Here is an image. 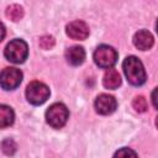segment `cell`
I'll return each instance as SVG.
<instances>
[{
	"label": "cell",
	"instance_id": "16",
	"mask_svg": "<svg viewBox=\"0 0 158 158\" xmlns=\"http://www.w3.org/2000/svg\"><path fill=\"white\" fill-rule=\"evenodd\" d=\"M114 158H138L136 152L131 148H121L118 149L115 154H114Z\"/></svg>",
	"mask_w": 158,
	"mask_h": 158
},
{
	"label": "cell",
	"instance_id": "10",
	"mask_svg": "<svg viewBox=\"0 0 158 158\" xmlns=\"http://www.w3.org/2000/svg\"><path fill=\"white\" fill-rule=\"evenodd\" d=\"M65 59L72 65H80L85 59V51L81 46H72L65 51Z\"/></svg>",
	"mask_w": 158,
	"mask_h": 158
},
{
	"label": "cell",
	"instance_id": "18",
	"mask_svg": "<svg viewBox=\"0 0 158 158\" xmlns=\"http://www.w3.org/2000/svg\"><path fill=\"white\" fill-rule=\"evenodd\" d=\"M5 33H6V31H5V26L2 25V22H0V42L4 40Z\"/></svg>",
	"mask_w": 158,
	"mask_h": 158
},
{
	"label": "cell",
	"instance_id": "1",
	"mask_svg": "<svg viewBox=\"0 0 158 158\" xmlns=\"http://www.w3.org/2000/svg\"><path fill=\"white\" fill-rule=\"evenodd\" d=\"M122 69L125 72V75L128 80L130 84L138 86L144 84L146 81V70L142 64V62L135 57V56H128L123 63H122Z\"/></svg>",
	"mask_w": 158,
	"mask_h": 158
},
{
	"label": "cell",
	"instance_id": "15",
	"mask_svg": "<svg viewBox=\"0 0 158 158\" xmlns=\"http://www.w3.org/2000/svg\"><path fill=\"white\" fill-rule=\"evenodd\" d=\"M132 106H133V109H135L137 112H144V111H147V107H148L146 99H144L143 96H141V95H139V96H136V98L133 99Z\"/></svg>",
	"mask_w": 158,
	"mask_h": 158
},
{
	"label": "cell",
	"instance_id": "9",
	"mask_svg": "<svg viewBox=\"0 0 158 158\" xmlns=\"http://www.w3.org/2000/svg\"><path fill=\"white\" fill-rule=\"evenodd\" d=\"M153 42H154V38H153L152 33L147 30H139L133 36V44L136 48H138L141 51L149 49L153 46Z\"/></svg>",
	"mask_w": 158,
	"mask_h": 158
},
{
	"label": "cell",
	"instance_id": "8",
	"mask_svg": "<svg viewBox=\"0 0 158 158\" xmlns=\"http://www.w3.org/2000/svg\"><path fill=\"white\" fill-rule=\"evenodd\" d=\"M65 32L73 40H85L89 36V26L80 20L72 21L67 25Z\"/></svg>",
	"mask_w": 158,
	"mask_h": 158
},
{
	"label": "cell",
	"instance_id": "2",
	"mask_svg": "<svg viewBox=\"0 0 158 158\" xmlns=\"http://www.w3.org/2000/svg\"><path fill=\"white\" fill-rule=\"evenodd\" d=\"M68 117H69V111L67 106L62 102L52 104L46 111V121L53 128L63 127L67 123Z\"/></svg>",
	"mask_w": 158,
	"mask_h": 158
},
{
	"label": "cell",
	"instance_id": "5",
	"mask_svg": "<svg viewBox=\"0 0 158 158\" xmlns=\"http://www.w3.org/2000/svg\"><path fill=\"white\" fill-rule=\"evenodd\" d=\"M117 57L116 49L107 44L99 46L94 52V62L100 68H111L117 62Z\"/></svg>",
	"mask_w": 158,
	"mask_h": 158
},
{
	"label": "cell",
	"instance_id": "7",
	"mask_svg": "<svg viewBox=\"0 0 158 158\" xmlns=\"http://www.w3.org/2000/svg\"><path fill=\"white\" fill-rule=\"evenodd\" d=\"M95 110L100 115H110L117 107V101L112 95L100 94L95 100Z\"/></svg>",
	"mask_w": 158,
	"mask_h": 158
},
{
	"label": "cell",
	"instance_id": "17",
	"mask_svg": "<svg viewBox=\"0 0 158 158\" xmlns=\"http://www.w3.org/2000/svg\"><path fill=\"white\" fill-rule=\"evenodd\" d=\"M40 46L43 49H49L54 46V38L52 36H42L40 38Z\"/></svg>",
	"mask_w": 158,
	"mask_h": 158
},
{
	"label": "cell",
	"instance_id": "12",
	"mask_svg": "<svg viewBox=\"0 0 158 158\" xmlns=\"http://www.w3.org/2000/svg\"><path fill=\"white\" fill-rule=\"evenodd\" d=\"M15 120V114L14 110L4 104H0V128L9 127L14 123Z\"/></svg>",
	"mask_w": 158,
	"mask_h": 158
},
{
	"label": "cell",
	"instance_id": "14",
	"mask_svg": "<svg viewBox=\"0 0 158 158\" xmlns=\"http://www.w3.org/2000/svg\"><path fill=\"white\" fill-rule=\"evenodd\" d=\"M1 149H2V152H4L5 154H7V156H12V154L16 152L17 146H16L15 141L7 138V139H5V141L1 142Z\"/></svg>",
	"mask_w": 158,
	"mask_h": 158
},
{
	"label": "cell",
	"instance_id": "4",
	"mask_svg": "<svg viewBox=\"0 0 158 158\" xmlns=\"http://www.w3.org/2000/svg\"><path fill=\"white\" fill-rule=\"evenodd\" d=\"M49 88L41 81H32L26 88V98L32 105H42L49 98Z\"/></svg>",
	"mask_w": 158,
	"mask_h": 158
},
{
	"label": "cell",
	"instance_id": "13",
	"mask_svg": "<svg viewBox=\"0 0 158 158\" xmlns=\"http://www.w3.org/2000/svg\"><path fill=\"white\" fill-rule=\"evenodd\" d=\"M6 16L11 21H19V20H21L22 16H23V9H22V6L17 5V4H12V5L7 6V9H6Z\"/></svg>",
	"mask_w": 158,
	"mask_h": 158
},
{
	"label": "cell",
	"instance_id": "6",
	"mask_svg": "<svg viewBox=\"0 0 158 158\" xmlns=\"http://www.w3.org/2000/svg\"><path fill=\"white\" fill-rule=\"evenodd\" d=\"M22 81V73L20 69L14 67H7L0 73V85L5 90L16 89Z\"/></svg>",
	"mask_w": 158,
	"mask_h": 158
},
{
	"label": "cell",
	"instance_id": "11",
	"mask_svg": "<svg viewBox=\"0 0 158 158\" xmlns=\"http://www.w3.org/2000/svg\"><path fill=\"white\" fill-rule=\"evenodd\" d=\"M102 84L106 89H117L121 84V77L120 73L116 69L109 68L102 78Z\"/></svg>",
	"mask_w": 158,
	"mask_h": 158
},
{
	"label": "cell",
	"instance_id": "3",
	"mask_svg": "<svg viewBox=\"0 0 158 158\" xmlns=\"http://www.w3.org/2000/svg\"><path fill=\"white\" fill-rule=\"evenodd\" d=\"M4 54H5V58L7 60H10V62H12L15 64L23 63L25 59L28 56L27 43L23 40H20V38L12 40L11 42L7 43Z\"/></svg>",
	"mask_w": 158,
	"mask_h": 158
}]
</instances>
